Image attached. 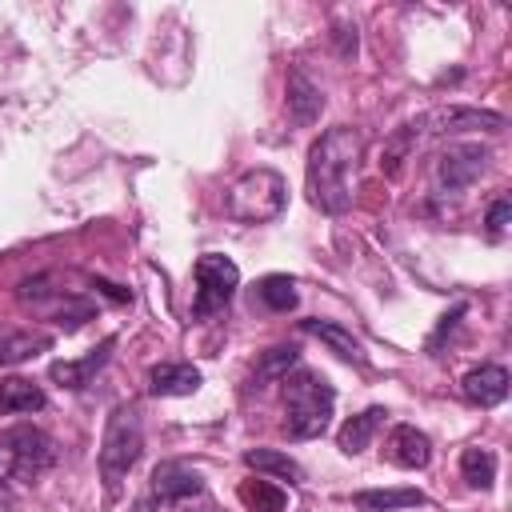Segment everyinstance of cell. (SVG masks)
Returning <instances> with one entry per match:
<instances>
[{
  "instance_id": "cell-1",
  "label": "cell",
  "mask_w": 512,
  "mask_h": 512,
  "mask_svg": "<svg viewBox=\"0 0 512 512\" xmlns=\"http://www.w3.org/2000/svg\"><path fill=\"white\" fill-rule=\"evenodd\" d=\"M360 152H364V140H360V132L348 128V124L328 128V132L308 148L304 188H308V200H312L320 212L340 216V212L352 208V176H356Z\"/></svg>"
},
{
  "instance_id": "cell-2",
  "label": "cell",
  "mask_w": 512,
  "mask_h": 512,
  "mask_svg": "<svg viewBox=\"0 0 512 512\" xmlns=\"http://www.w3.org/2000/svg\"><path fill=\"white\" fill-rule=\"evenodd\" d=\"M284 432L292 440H316L328 432L332 424V408H336V392L320 372L308 368H292L284 380Z\"/></svg>"
},
{
  "instance_id": "cell-3",
  "label": "cell",
  "mask_w": 512,
  "mask_h": 512,
  "mask_svg": "<svg viewBox=\"0 0 512 512\" xmlns=\"http://www.w3.org/2000/svg\"><path fill=\"white\" fill-rule=\"evenodd\" d=\"M144 452V424H140V412L132 404H116L108 412V424H104V440H100V476L108 484V496H116L120 480L132 472V464L140 460Z\"/></svg>"
},
{
  "instance_id": "cell-4",
  "label": "cell",
  "mask_w": 512,
  "mask_h": 512,
  "mask_svg": "<svg viewBox=\"0 0 512 512\" xmlns=\"http://www.w3.org/2000/svg\"><path fill=\"white\" fill-rule=\"evenodd\" d=\"M288 204V188H284V176L272 172V168H252L244 172L232 188H228V200H224V212L236 220V224H268L284 212Z\"/></svg>"
},
{
  "instance_id": "cell-5",
  "label": "cell",
  "mask_w": 512,
  "mask_h": 512,
  "mask_svg": "<svg viewBox=\"0 0 512 512\" xmlns=\"http://www.w3.org/2000/svg\"><path fill=\"white\" fill-rule=\"evenodd\" d=\"M56 444L36 424H16L0 436V480H32L52 468Z\"/></svg>"
},
{
  "instance_id": "cell-6",
  "label": "cell",
  "mask_w": 512,
  "mask_h": 512,
  "mask_svg": "<svg viewBox=\"0 0 512 512\" xmlns=\"http://www.w3.org/2000/svg\"><path fill=\"white\" fill-rule=\"evenodd\" d=\"M240 288V268L228 256H200L196 260V296H192V316L196 320H212L220 312H228L232 296Z\"/></svg>"
},
{
  "instance_id": "cell-7",
  "label": "cell",
  "mask_w": 512,
  "mask_h": 512,
  "mask_svg": "<svg viewBox=\"0 0 512 512\" xmlns=\"http://www.w3.org/2000/svg\"><path fill=\"white\" fill-rule=\"evenodd\" d=\"M484 164H488V148H480V144H452L436 160V184L444 192H460V188H468L484 172Z\"/></svg>"
},
{
  "instance_id": "cell-8",
  "label": "cell",
  "mask_w": 512,
  "mask_h": 512,
  "mask_svg": "<svg viewBox=\"0 0 512 512\" xmlns=\"http://www.w3.org/2000/svg\"><path fill=\"white\" fill-rule=\"evenodd\" d=\"M148 492H152V500H160V504H176V500L200 496V492H204V476H200L192 464H184V460H160V464L152 468Z\"/></svg>"
},
{
  "instance_id": "cell-9",
  "label": "cell",
  "mask_w": 512,
  "mask_h": 512,
  "mask_svg": "<svg viewBox=\"0 0 512 512\" xmlns=\"http://www.w3.org/2000/svg\"><path fill=\"white\" fill-rule=\"evenodd\" d=\"M424 132H436V136H448V132H468V128H484V132H500L504 128V116L500 112H484V108H436L420 120Z\"/></svg>"
},
{
  "instance_id": "cell-10",
  "label": "cell",
  "mask_w": 512,
  "mask_h": 512,
  "mask_svg": "<svg viewBox=\"0 0 512 512\" xmlns=\"http://www.w3.org/2000/svg\"><path fill=\"white\" fill-rule=\"evenodd\" d=\"M112 348H116V336L100 340V344H96L88 356H80V360H52L48 376H52L60 388H72V392H80V388H88V384H92V376H96V372L108 364Z\"/></svg>"
},
{
  "instance_id": "cell-11",
  "label": "cell",
  "mask_w": 512,
  "mask_h": 512,
  "mask_svg": "<svg viewBox=\"0 0 512 512\" xmlns=\"http://www.w3.org/2000/svg\"><path fill=\"white\" fill-rule=\"evenodd\" d=\"M384 456L396 464V468H428L432 460V440L412 428V424H396L388 432V444H384Z\"/></svg>"
},
{
  "instance_id": "cell-12",
  "label": "cell",
  "mask_w": 512,
  "mask_h": 512,
  "mask_svg": "<svg viewBox=\"0 0 512 512\" xmlns=\"http://www.w3.org/2000/svg\"><path fill=\"white\" fill-rule=\"evenodd\" d=\"M464 400L480 404V408H496L508 396V368L504 364H480L460 380Z\"/></svg>"
},
{
  "instance_id": "cell-13",
  "label": "cell",
  "mask_w": 512,
  "mask_h": 512,
  "mask_svg": "<svg viewBox=\"0 0 512 512\" xmlns=\"http://www.w3.org/2000/svg\"><path fill=\"white\" fill-rule=\"evenodd\" d=\"M200 368L192 364H152L148 368V392L152 396H192L200 388Z\"/></svg>"
},
{
  "instance_id": "cell-14",
  "label": "cell",
  "mask_w": 512,
  "mask_h": 512,
  "mask_svg": "<svg viewBox=\"0 0 512 512\" xmlns=\"http://www.w3.org/2000/svg\"><path fill=\"white\" fill-rule=\"evenodd\" d=\"M320 112H324L320 88H316L300 68H292V72H288V116H292L300 128H308Z\"/></svg>"
},
{
  "instance_id": "cell-15",
  "label": "cell",
  "mask_w": 512,
  "mask_h": 512,
  "mask_svg": "<svg viewBox=\"0 0 512 512\" xmlns=\"http://www.w3.org/2000/svg\"><path fill=\"white\" fill-rule=\"evenodd\" d=\"M352 504L360 512H400V508H420L428 504V496L420 488H364L352 496Z\"/></svg>"
},
{
  "instance_id": "cell-16",
  "label": "cell",
  "mask_w": 512,
  "mask_h": 512,
  "mask_svg": "<svg viewBox=\"0 0 512 512\" xmlns=\"http://www.w3.org/2000/svg\"><path fill=\"white\" fill-rule=\"evenodd\" d=\"M384 408L376 404V408H364L360 416H352V420H344L340 424V432H336V444H340V452H348V456H356V452H364L368 444H372V436H376V428L384 424Z\"/></svg>"
},
{
  "instance_id": "cell-17",
  "label": "cell",
  "mask_w": 512,
  "mask_h": 512,
  "mask_svg": "<svg viewBox=\"0 0 512 512\" xmlns=\"http://www.w3.org/2000/svg\"><path fill=\"white\" fill-rule=\"evenodd\" d=\"M52 348V336L40 328H16V332H0V364H24L40 352Z\"/></svg>"
},
{
  "instance_id": "cell-18",
  "label": "cell",
  "mask_w": 512,
  "mask_h": 512,
  "mask_svg": "<svg viewBox=\"0 0 512 512\" xmlns=\"http://www.w3.org/2000/svg\"><path fill=\"white\" fill-rule=\"evenodd\" d=\"M48 404L44 388H36L32 380H0V416H24V412H40Z\"/></svg>"
},
{
  "instance_id": "cell-19",
  "label": "cell",
  "mask_w": 512,
  "mask_h": 512,
  "mask_svg": "<svg viewBox=\"0 0 512 512\" xmlns=\"http://www.w3.org/2000/svg\"><path fill=\"white\" fill-rule=\"evenodd\" d=\"M300 328L308 332V336H316V340H324L340 360H352V364H364V348H360V340L348 332V328H340V324H332V320H300Z\"/></svg>"
},
{
  "instance_id": "cell-20",
  "label": "cell",
  "mask_w": 512,
  "mask_h": 512,
  "mask_svg": "<svg viewBox=\"0 0 512 512\" xmlns=\"http://www.w3.org/2000/svg\"><path fill=\"white\" fill-rule=\"evenodd\" d=\"M296 360H300V348L296 344H276V348H268L264 356H260V364L252 368V380H248V388H264V384H280L292 368H296Z\"/></svg>"
},
{
  "instance_id": "cell-21",
  "label": "cell",
  "mask_w": 512,
  "mask_h": 512,
  "mask_svg": "<svg viewBox=\"0 0 512 512\" xmlns=\"http://www.w3.org/2000/svg\"><path fill=\"white\" fill-rule=\"evenodd\" d=\"M244 464L252 472H268V476H280L288 484H304V468L288 456V452H276V448H248L244 452Z\"/></svg>"
},
{
  "instance_id": "cell-22",
  "label": "cell",
  "mask_w": 512,
  "mask_h": 512,
  "mask_svg": "<svg viewBox=\"0 0 512 512\" xmlns=\"http://www.w3.org/2000/svg\"><path fill=\"white\" fill-rule=\"evenodd\" d=\"M236 496H240V504L252 508V512H284V508H288V492L276 488L272 480H244Z\"/></svg>"
},
{
  "instance_id": "cell-23",
  "label": "cell",
  "mask_w": 512,
  "mask_h": 512,
  "mask_svg": "<svg viewBox=\"0 0 512 512\" xmlns=\"http://www.w3.org/2000/svg\"><path fill=\"white\" fill-rule=\"evenodd\" d=\"M460 476L468 480V488H492L496 480V456L488 448H464L460 452Z\"/></svg>"
},
{
  "instance_id": "cell-24",
  "label": "cell",
  "mask_w": 512,
  "mask_h": 512,
  "mask_svg": "<svg viewBox=\"0 0 512 512\" xmlns=\"http://www.w3.org/2000/svg\"><path fill=\"white\" fill-rule=\"evenodd\" d=\"M256 296H260V304L264 308H272V312H292L296 308V284H292V276H280V272H272V276H264L260 284H256Z\"/></svg>"
},
{
  "instance_id": "cell-25",
  "label": "cell",
  "mask_w": 512,
  "mask_h": 512,
  "mask_svg": "<svg viewBox=\"0 0 512 512\" xmlns=\"http://www.w3.org/2000/svg\"><path fill=\"white\" fill-rule=\"evenodd\" d=\"M508 220H512V200H508V196H496V200L488 204V216H484L488 236H492V240H500V236H504V228H508Z\"/></svg>"
},
{
  "instance_id": "cell-26",
  "label": "cell",
  "mask_w": 512,
  "mask_h": 512,
  "mask_svg": "<svg viewBox=\"0 0 512 512\" xmlns=\"http://www.w3.org/2000/svg\"><path fill=\"white\" fill-rule=\"evenodd\" d=\"M460 316H464V304H456V308H452V312H448V316L440 320V328H436V336L428 340V348H440V340H444V336H448V332L456 328V320H460Z\"/></svg>"
},
{
  "instance_id": "cell-27",
  "label": "cell",
  "mask_w": 512,
  "mask_h": 512,
  "mask_svg": "<svg viewBox=\"0 0 512 512\" xmlns=\"http://www.w3.org/2000/svg\"><path fill=\"white\" fill-rule=\"evenodd\" d=\"M92 288H100L108 300H116V304H124V300H132V292L128 288H120V284H112V280H92Z\"/></svg>"
}]
</instances>
